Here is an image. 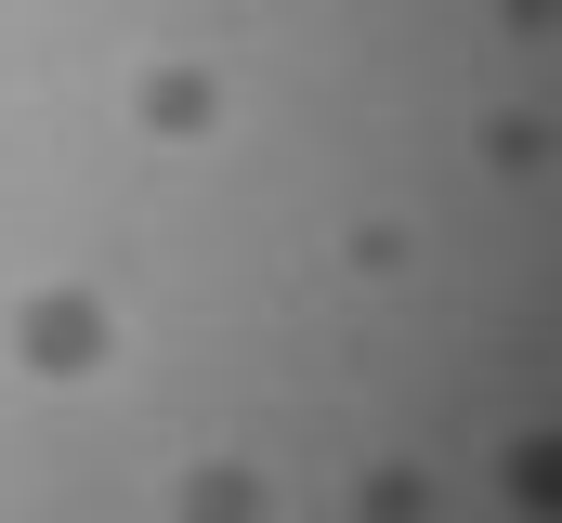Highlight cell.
<instances>
[{
  "instance_id": "1",
  "label": "cell",
  "mask_w": 562,
  "mask_h": 523,
  "mask_svg": "<svg viewBox=\"0 0 562 523\" xmlns=\"http://www.w3.org/2000/svg\"><path fill=\"white\" fill-rule=\"evenodd\" d=\"M13 367H26V380H105V367H119L105 288H26V301H13Z\"/></svg>"
},
{
  "instance_id": "2",
  "label": "cell",
  "mask_w": 562,
  "mask_h": 523,
  "mask_svg": "<svg viewBox=\"0 0 562 523\" xmlns=\"http://www.w3.org/2000/svg\"><path fill=\"white\" fill-rule=\"evenodd\" d=\"M132 119L157 131V144H196V131H223V79L183 66V53H157V66L132 79Z\"/></svg>"
},
{
  "instance_id": "3",
  "label": "cell",
  "mask_w": 562,
  "mask_h": 523,
  "mask_svg": "<svg viewBox=\"0 0 562 523\" xmlns=\"http://www.w3.org/2000/svg\"><path fill=\"white\" fill-rule=\"evenodd\" d=\"M262 511H276V485L249 458H196L183 471V523H262Z\"/></svg>"
},
{
  "instance_id": "4",
  "label": "cell",
  "mask_w": 562,
  "mask_h": 523,
  "mask_svg": "<svg viewBox=\"0 0 562 523\" xmlns=\"http://www.w3.org/2000/svg\"><path fill=\"white\" fill-rule=\"evenodd\" d=\"M497 498H510V511H550V498H562L550 432H510V445H497Z\"/></svg>"
},
{
  "instance_id": "5",
  "label": "cell",
  "mask_w": 562,
  "mask_h": 523,
  "mask_svg": "<svg viewBox=\"0 0 562 523\" xmlns=\"http://www.w3.org/2000/svg\"><path fill=\"white\" fill-rule=\"evenodd\" d=\"M353 511H367V523H431V471H367Z\"/></svg>"
},
{
  "instance_id": "6",
  "label": "cell",
  "mask_w": 562,
  "mask_h": 523,
  "mask_svg": "<svg viewBox=\"0 0 562 523\" xmlns=\"http://www.w3.org/2000/svg\"><path fill=\"white\" fill-rule=\"evenodd\" d=\"M537 157H550V131H537V119H484V170H510V183H524Z\"/></svg>"
},
{
  "instance_id": "7",
  "label": "cell",
  "mask_w": 562,
  "mask_h": 523,
  "mask_svg": "<svg viewBox=\"0 0 562 523\" xmlns=\"http://www.w3.org/2000/svg\"><path fill=\"white\" fill-rule=\"evenodd\" d=\"M353 275H406V236L393 223H353Z\"/></svg>"
}]
</instances>
